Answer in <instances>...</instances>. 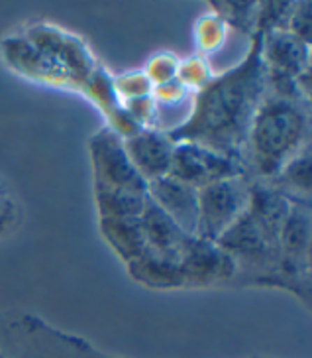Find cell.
Returning <instances> with one entry per match:
<instances>
[{
	"mask_svg": "<svg viewBox=\"0 0 312 358\" xmlns=\"http://www.w3.org/2000/svg\"><path fill=\"white\" fill-rule=\"evenodd\" d=\"M309 211H302L301 205L289 207L287 221L283 224L281 244L285 252L291 254L295 258H301L302 250L309 248V236H311V221H309Z\"/></svg>",
	"mask_w": 312,
	"mask_h": 358,
	"instance_id": "obj_11",
	"label": "cell"
},
{
	"mask_svg": "<svg viewBox=\"0 0 312 358\" xmlns=\"http://www.w3.org/2000/svg\"><path fill=\"white\" fill-rule=\"evenodd\" d=\"M267 57L271 62L273 75L291 77L292 73H302V42L295 36L285 32H273L269 36Z\"/></svg>",
	"mask_w": 312,
	"mask_h": 358,
	"instance_id": "obj_10",
	"label": "cell"
},
{
	"mask_svg": "<svg viewBox=\"0 0 312 358\" xmlns=\"http://www.w3.org/2000/svg\"><path fill=\"white\" fill-rule=\"evenodd\" d=\"M147 195L161 211L177 222L179 229L185 234H197L198 189L165 176L147 183Z\"/></svg>",
	"mask_w": 312,
	"mask_h": 358,
	"instance_id": "obj_6",
	"label": "cell"
},
{
	"mask_svg": "<svg viewBox=\"0 0 312 358\" xmlns=\"http://www.w3.org/2000/svg\"><path fill=\"white\" fill-rule=\"evenodd\" d=\"M242 171L244 169L236 158L224 156L216 150L195 142H179L173 148L169 178L183 181L195 189H202L222 179L239 178Z\"/></svg>",
	"mask_w": 312,
	"mask_h": 358,
	"instance_id": "obj_4",
	"label": "cell"
},
{
	"mask_svg": "<svg viewBox=\"0 0 312 358\" xmlns=\"http://www.w3.org/2000/svg\"><path fill=\"white\" fill-rule=\"evenodd\" d=\"M0 358H14V357H10L6 350H2V348H0Z\"/></svg>",
	"mask_w": 312,
	"mask_h": 358,
	"instance_id": "obj_13",
	"label": "cell"
},
{
	"mask_svg": "<svg viewBox=\"0 0 312 358\" xmlns=\"http://www.w3.org/2000/svg\"><path fill=\"white\" fill-rule=\"evenodd\" d=\"M309 134V118L292 99L275 96L261 103L250 128L253 162L263 176H279Z\"/></svg>",
	"mask_w": 312,
	"mask_h": 358,
	"instance_id": "obj_2",
	"label": "cell"
},
{
	"mask_svg": "<svg viewBox=\"0 0 312 358\" xmlns=\"http://www.w3.org/2000/svg\"><path fill=\"white\" fill-rule=\"evenodd\" d=\"M263 40L255 42L244 64L207 85L197 99L195 113L185 124L171 130L167 138L175 142H195L224 156L238 159L242 144L250 136L251 122L263 93Z\"/></svg>",
	"mask_w": 312,
	"mask_h": 358,
	"instance_id": "obj_1",
	"label": "cell"
},
{
	"mask_svg": "<svg viewBox=\"0 0 312 358\" xmlns=\"http://www.w3.org/2000/svg\"><path fill=\"white\" fill-rule=\"evenodd\" d=\"M287 185H292L297 189H309L311 187V154L304 152V154H297L295 158L279 171Z\"/></svg>",
	"mask_w": 312,
	"mask_h": 358,
	"instance_id": "obj_12",
	"label": "cell"
},
{
	"mask_svg": "<svg viewBox=\"0 0 312 358\" xmlns=\"http://www.w3.org/2000/svg\"><path fill=\"white\" fill-rule=\"evenodd\" d=\"M98 209L103 219H138L146 209V191L132 189H106L96 187Z\"/></svg>",
	"mask_w": 312,
	"mask_h": 358,
	"instance_id": "obj_9",
	"label": "cell"
},
{
	"mask_svg": "<svg viewBox=\"0 0 312 358\" xmlns=\"http://www.w3.org/2000/svg\"><path fill=\"white\" fill-rule=\"evenodd\" d=\"M175 144L159 132H140L126 140L124 150L135 171L149 181L169 176Z\"/></svg>",
	"mask_w": 312,
	"mask_h": 358,
	"instance_id": "obj_7",
	"label": "cell"
},
{
	"mask_svg": "<svg viewBox=\"0 0 312 358\" xmlns=\"http://www.w3.org/2000/svg\"><path fill=\"white\" fill-rule=\"evenodd\" d=\"M250 205V189L239 178L222 179L198 189V238L216 243Z\"/></svg>",
	"mask_w": 312,
	"mask_h": 358,
	"instance_id": "obj_3",
	"label": "cell"
},
{
	"mask_svg": "<svg viewBox=\"0 0 312 358\" xmlns=\"http://www.w3.org/2000/svg\"><path fill=\"white\" fill-rule=\"evenodd\" d=\"M93 162L96 173V187L106 189H132L146 191L147 181L132 166V162L126 154L124 144L118 140L116 134L101 132L93 138Z\"/></svg>",
	"mask_w": 312,
	"mask_h": 358,
	"instance_id": "obj_5",
	"label": "cell"
},
{
	"mask_svg": "<svg viewBox=\"0 0 312 358\" xmlns=\"http://www.w3.org/2000/svg\"><path fill=\"white\" fill-rule=\"evenodd\" d=\"M103 232L126 262H135L147 252V243L138 219H103Z\"/></svg>",
	"mask_w": 312,
	"mask_h": 358,
	"instance_id": "obj_8",
	"label": "cell"
}]
</instances>
